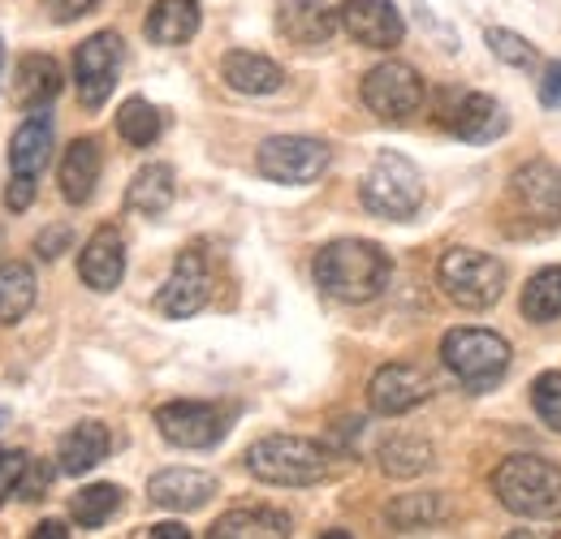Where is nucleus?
Instances as JSON below:
<instances>
[{
	"label": "nucleus",
	"mask_w": 561,
	"mask_h": 539,
	"mask_svg": "<svg viewBox=\"0 0 561 539\" xmlns=\"http://www.w3.org/2000/svg\"><path fill=\"white\" fill-rule=\"evenodd\" d=\"M311 272H316V285L329 298H337V302H371V298L385 294L393 264L376 242L342 238V242H329L316 255Z\"/></svg>",
	"instance_id": "nucleus-1"
},
{
	"label": "nucleus",
	"mask_w": 561,
	"mask_h": 539,
	"mask_svg": "<svg viewBox=\"0 0 561 539\" xmlns=\"http://www.w3.org/2000/svg\"><path fill=\"white\" fill-rule=\"evenodd\" d=\"M492 492L518 518H536V523L561 518V467L545 458H531V454L505 458L492 471Z\"/></svg>",
	"instance_id": "nucleus-2"
},
{
	"label": "nucleus",
	"mask_w": 561,
	"mask_h": 539,
	"mask_svg": "<svg viewBox=\"0 0 561 539\" xmlns=\"http://www.w3.org/2000/svg\"><path fill=\"white\" fill-rule=\"evenodd\" d=\"M247 471L273 488H311L333 474V454L302 436H264L247 449Z\"/></svg>",
	"instance_id": "nucleus-3"
},
{
	"label": "nucleus",
	"mask_w": 561,
	"mask_h": 539,
	"mask_svg": "<svg viewBox=\"0 0 561 539\" xmlns=\"http://www.w3.org/2000/svg\"><path fill=\"white\" fill-rule=\"evenodd\" d=\"M436 280L445 289L449 302H458L462 311H489L492 302L505 294V264L496 255L471 251V246H454L440 255Z\"/></svg>",
	"instance_id": "nucleus-4"
},
{
	"label": "nucleus",
	"mask_w": 561,
	"mask_h": 539,
	"mask_svg": "<svg viewBox=\"0 0 561 539\" xmlns=\"http://www.w3.org/2000/svg\"><path fill=\"white\" fill-rule=\"evenodd\" d=\"M440 363L467 389H492L510 371V341L492 329H449L440 341Z\"/></svg>",
	"instance_id": "nucleus-5"
},
{
	"label": "nucleus",
	"mask_w": 561,
	"mask_h": 539,
	"mask_svg": "<svg viewBox=\"0 0 561 539\" xmlns=\"http://www.w3.org/2000/svg\"><path fill=\"white\" fill-rule=\"evenodd\" d=\"M363 203H367V211H376L385 220H411L423 203L420 169L398 151L376 156V164L363 177Z\"/></svg>",
	"instance_id": "nucleus-6"
},
{
	"label": "nucleus",
	"mask_w": 561,
	"mask_h": 539,
	"mask_svg": "<svg viewBox=\"0 0 561 539\" xmlns=\"http://www.w3.org/2000/svg\"><path fill=\"white\" fill-rule=\"evenodd\" d=\"M363 104L380 117V122H411L423 104L420 73L402 61H385V66L367 69L363 78Z\"/></svg>",
	"instance_id": "nucleus-7"
},
{
	"label": "nucleus",
	"mask_w": 561,
	"mask_h": 539,
	"mask_svg": "<svg viewBox=\"0 0 561 539\" xmlns=\"http://www.w3.org/2000/svg\"><path fill=\"white\" fill-rule=\"evenodd\" d=\"M260 173L280 186H307L329 169V147L307 135H277L260 147Z\"/></svg>",
	"instance_id": "nucleus-8"
},
{
	"label": "nucleus",
	"mask_w": 561,
	"mask_h": 539,
	"mask_svg": "<svg viewBox=\"0 0 561 539\" xmlns=\"http://www.w3.org/2000/svg\"><path fill=\"white\" fill-rule=\"evenodd\" d=\"M122 57L126 53H122V35L117 31H100V35L78 44V53H73V82H78L82 108H100L113 95Z\"/></svg>",
	"instance_id": "nucleus-9"
},
{
	"label": "nucleus",
	"mask_w": 561,
	"mask_h": 539,
	"mask_svg": "<svg viewBox=\"0 0 561 539\" xmlns=\"http://www.w3.org/2000/svg\"><path fill=\"white\" fill-rule=\"evenodd\" d=\"M156 427L169 445L182 449H211L220 445V436L229 432L225 410L211 402H169L156 410Z\"/></svg>",
	"instance_id": "nucleus-10"
},
{
	"label": "nucleus",
	"mask_w": 561,
	"mask_h": 539,
	"mask_svg": "<svg viewBox=\"0 0 561 539\" xmlns=\"http://www.w3.org/2000/svg\"><path fill=\"white\" fill-rule=\"evenodd\" d=\"M208 294L211 272L204 251H182L173 272H169V280H164V289L156 294V311H164L169 320H186V316H195L208 302Z\"/></svg>",
	"instance_id": "nucleus-11"
},
{
	"label": "nucleus",
	"mask_w": 561,
	"mask_h": 539,
	"mask_svg": "<svg viewBox=\"0 0 561 539\" xmlns=\"http://www.w3.org/2000/svg\"><path fill=\"white\" fill-rule=\"evenodd\" d=\"M337 22L351 39L367 44V48H398L407 35V22L393 0H346L337 9Z\"/></svg>",
	"instance_id": "nucleus-12"
},
{
	"label": "nucleus",
	"mask_w": 561,
	"mask_h": 539,
	"mask_svg": "<svg viewBox=\"0 0 561 539\" xmlns=\"http://www.w3.org/2000/svg\"><path fill=\"white\" fill-rule=\"evenodd\" d=\"M427 398H432V380L411 363H385L367 385V402L376 414H407Z\"/></svg>",
	"instance_id": "nucleus-13"
},
{
	"label": "nucleus",
	"mask_w": 561,
	"mask_h": 539,
	"mask_svg": "<svg viewBox=\"0 0 561 539\" xmlns=\"http://www.w3.org/2000/svg\"><path fill=\"white\" fill-rule=\"evenodd\" d=\"M78 276L95 294H113L122 285V276H126V242H122L117 225H100L87 238L82 260H78Z\"/></svg>",
	"instance_id": "nucleus-14"
},
{
	"label": "nucleus",
	"mask_w": 561,
	"mask_h": 539,
	"mask_svg": "<svg viewBox=\"0 0 561 539\" xmlns=\"http://www.w3.org/2000/svg\"><path fill=\"white\" fill-rule=\"evenodd\" d=\"M514 199L527 207V216L553 225L561 220V169L549 160H527L514 173Z\"/></svg>",
	"instance_id": "nucleus-15"
},
{
	"label": "nucleus",
	"mask_w": 561,
	"mask_h": 539,
	"mask_svg": "<svg viewBox=\"0 0 561 539\" xmlns=\"http://www.w3.org/2000/svg\"><path fill=\"white\" fill-rule=\"evenodd\" d=\"M147 496L160 509H182L186 514V509H199L216 496V479L208 471H195V467H169V471L151 474Z\"/></svg>",
	"instance_id": "nucleus-16"
},
{
	"label": "nucleus",
	"mask_w": 561,
	"mask_h": 539,
	"mask_svg": "<svg viewBox=\"0 0 561 539\" xmlns=\"http://www.w3.org/2000/svg\"><path fill=\"white\" fill-rule=\"evenodd\" d=\"M53 160V117L39 108L31 113L9 142V164H13V177H39Z\"/></svg>",
	"instance_id": "nucleus-17"
},
{
	"label": "nucleus",
	"mask_w": 561,
	"mask_h": 539,
	"mask_svg": "<svg viewBox=\"0 0 561 539\" xmlns=\"http://www.w3.org/2000/svg\"><path fill=\"white\" fill-rule=\"evenodd\" d=\"M277 26L285 39H294V44H324V39H333V31L342 26L337 22V13L324 4V0H280L277 9Z\"/></svg>",
	"instance_id": "nucleus-18"
},
{
	"label": "nucleus",
	"mask_w": 561,
	"mask_h": 539,
	"mask_svg": "<svg viewBox=\"0 0 561 539\" xmlns=\"http://www.w3.org/2000/svg\"><path fill=\"white\" fill-rule=\"evenodd\" d=\"M445 126L462 142H489V138L505 135V113L492 95H458V104L445 113Z\"/></svg>",
	"instance_id": "nucleus-19"
},
{
	"label": "nucleus",
	"mask_w": 561,
	"mask_h": 539,
	"mask_svg": "<svg viewBox=\"0 0 561 539\" xmlns=\"http://www.w3.org/2000/svg\"><path fill=\"white\" fill-rule=\"evenodd\" d=\"M100 169H104V151L95 138H73L66 160H61V195L66 203L82 207V203L95 195V182H100Z\"/></svg>",
	"instance_id": "nucleus-20"
},
{
	"label": "nucleus",
	"mask_w": 561,
	"mask_h": 539,
	"mask_svg": "<svg viewBox=\"0 0 561 539\" xmlns=\"http://www.w3.org/2000/svg\"><path fill=\"white\" fill-rule=\"evenodd\" d=\"M57 91H61V66H57L53 57H44V53H26V57L18 61L13 95H18L22 108L39 113V108H48V104L57 100Z\"/></svg>",
	"instance_id": "nucleus-21"
},
{
	"label": "nucleus",
	"mask_w": 561,
	"mask_h": 539,
	"mask_svg": "<svg viewBox=\"0 0 561 539\" xmlns=\"http://www.w3.org/2000/svg\"><path fill=\"white\" fill-rule=\"evenodd\" d=\"M208 539H289V518L268 505H247L229 509L211 523Z\"/></svg>",
	"instance_id": "nucleus-22"
},
{
	"label": "nucleus",
	"mask_w": 561,
	"mask_h": 539,
	"mask_svg": "<svg viewBox=\"0 0 561 539\" xmlns=\"http://www.w3.org/2000/svg\"><path fill=\"white\" fill-rule=\"evenodd\" d=\"M108 458V427L95 418H82L78 427H70L57 445V462L66 474H87L95 471Z\"/></svg>",
	"instance_id": "nucleus-23"
},
{
	"label": "nucleus",
	"mask_w": 561,
	"mask_h": 539,
	"mask_svg": "<svg viewBox=\"0 0 561 539\" xmlns=\"http://www.w3.org/2000/svg\"><path fill=\"white\" fill-rule=\"evenodd\" d=\"M199 4L195 0H156L151 13H147V39L151 44H164V48H178V44H191L195 31H199Z\"/></svg>",
	"instance_id": "nucleus-24"
},
{
	"label": "nucleus",
	"mask_w": 561,
	"mask_h": 539,
	"mask_svg": "<svg viewBox=\"0 0 561 539\" xmlns=\"http://www.w3.org/2000/svg\"><path fill=\"white\" fill-rule=\"evenodd\" d=\"M220 78L233 91H242V95H273L280 82H285L280 66L273 57H264V53H225Z\"/></svg>",
	"instance_id": "nucleus-25"
},
{
	"label": "nucleus",
	"mask_w": 561,
	"mask_h": 539,
	"mask_svg": "<svg viewBox=\"0 0 561 539\" xmlns=\"http://www.w3.org/2000/svg\"><path fill=\"white\" fill-rule=\"evenodd\" d=\"M376 462H380V471L389 474V479H415V474L432 467V445L423 436H415V432H398V436H389L380 445Z\"/></svg>",
	"instance_id": "nucleus-26"
},
{
	"label": "nucleus",
	"mask_w": 561,
	"mask_h": 539,
	"mask_svg": "<svg viewBox=\"0 0 561 539\" xmlns=\"http://www.w3.org/2000/svg\"><path fill=\"white\" fill-rule=\"evenodd\" d=\"M173 169L169 164H147L135 173V182H130V191H126V207L130 211H139V216H160V211H169V203H173Z\"/></svg>",
	"instance_id": "nucleus-27"
},
{
	"label": "nucleus",
	"mask_w": 561,
	"mask_h": 539,
	"mask_svg": "<svg viewBox=\"0 0 561 539\" xmlns=\"http://www.w3.org/2000/svg\"><path fill=\"white\" fill-rule=\"evenodd\" d=\"M445 509H449V505H445L436 492H407V496L389 501L385 518H389L398 531H427V527H436V523L445 518Z\"/></svg>",
	"instance_id": "nucleus-28"
},
{
	"label": "nucleus",
	"mask_w": 561,
	"mask_h": 539,
	"mask_svg": "<svg viewBox=\"0 0 561 539\" xmlns=\"http://www.w3.org/2000/svg\"><path fill=\"white\" fill-rule=\"evenodd\" d=\"M35 307V272L26 264H0V324L26 320Z\"/></svg>",
	"instance_id": "nucleus-29"
},
{
	"label": "nucleus",
	"mask_w": 561,
	"mask_h": 539,
	"mask_svg": "<svg viewBox=\"0 0 561 539\" xmlns=\"http://www.w3.org/2000/svg\"><path fill=\"white\" fill-rule=\"evenodd\" d=\"M117 509H122V488H117V483H91V488L73 492V501H70V518L78 527H87V531L104 527Z\"/></svg>",
	"instance_id": "nucleus-30"
},
{
	"label": "nucleus",
	"mask_w": 561,
	"mask_h": 539,
	"mask_svg": "<svg viewBox=\"0 0 561 539\" xmlns=\"http://www.w3.org/2000/svg\"><path fill=\"white\" fill-rule=\"evenodd\" d=\"M523 316L531 324H549L561 316V268H540L523 285Z\"/></svg>",
	"instance_id": "nucleus-31"
},
{
	"label": "nucleus",
	"mask_w": 561,
	"mask_h": 539,
	"mask_svg": "<svg viewBox=\"0 0 561 539\" xmlns=\"http://www.w3.org/2000/svg\"><path fill=\"white\" fill-rule=\"evenodd\" d=\"M160 130H164V122H160V113H156L142 95L126 100V104L117 108V135L126 138L130 147H151V142L160 138Z\"/></svg>",
	"instance_id": "nucleus-32"
},
{
	"label": "nucleus",
	"mask_w": 561,
	"mask_h": 539,
	"mask_svg": "<svg viewBox=\"0 0 561 539\" xmlns=\"http://www.w3.org/2000/svg\"><path fill=\"white\" fill-rule=\"evenodd\" d=\"M489 48L496 61H505V66H514V69H545V57H540L523 35H514V31H505V26H492Z\"/></svg>",
	"instance_id": "nucleus-33"
},
{
	"label": "nucleus",
	"mask_w": 561,
	"mask_h": 539,
	"mask_svg": "<svg viewBox=\"0 0 561 539\" xmlns=\"http://www.w3.org/2000/svg\"><path fill=\"white\" fill-rule=\"evenodd\" d=\"M531 405H536V414L545 418V427L561 432V371L536 376V385H531Z\"/></svg>",
	"instance_id": "nucleus-34"
},
{
	"label": "nucleus",
	"mask_w": 561,
	"mask_h": 539,
	"mask_svg": "<svg viewBox=\"0 0 561 539\" xmlns=\"http://www.w3.org/2000/svg\"><path fill=\"white\" fill-rule=\"evenodd\" d=\"M26 454L22 449H0V505L18 492V483H22V474H26Z\"/></svg>",
	"instance_id": "nucleus-35"
},
{
	"label": "nucleus",
	"mask_w": 561,
	"mask_h": 539,
	"mask_svg": "<svg viewBox=\"0 0 561 539\" xmlns=\"http://www.w3.org/2000/svg\"><path fill=\"white\" fill-rule=\"evenodd\" d=\"M44 4H48V18L66 26V22H78L82 13H91L100 0H44Z\"/></svg>",
	"instance_id": "nucleus-36"
},
{
	"label": "nucleus",
	"mask_w": 561,
	"mask_h": 539,
	"mask_svg": "<svg viewBox=\"0 0 561 539\" xmlns=\"http://www.w3.org/2000/svg\"><path fill=\"white\" fill-rule=\"evenodd\" d=\"M70 238H73V233L66 229V225H57V229H44V233L35 238V251H39L44 260H57V255L70 246Z\"/></svg>",
	"instance_id": "nucleus-37"
},
{
	"label": "nucleus",
	"mask_w": 561,
	"mask_h": 539,
	"mask_svg": "<svg viewBox=\"0 0 561 539\" xmlns=\"http://www.w3.org/2000/svg\"><path fill=\"white\" fill-rule=\"evenodd\" d=\"M540 100L545 108H561V61H549L540 69Z\"/></svg>",
	"instance_id": "nucleus-38"
},
{
	"label": "nucleus",
	"mask_w": 561,
	"mask_h": 539,
	"mask_svg": "<svg viewBox=\"0 0 561 539\" xmlns=\"http://www.w3.org/2000/svg\"><path fill=\"white\" fill-rule=\"evenodd\" d=\"M31 199H35V177H13V182H9V191H4L9 211H26Z\"/></svg>",
	"instance_id": "nucleus-39"
},
{
	"label": "nucleus",
	"mask_w": 561,
	"mask_h": 539,
	"mask_svg": "<svg viewBox=\"0 0 561 539\" xmlns=\"http://www.w3.org/2000/svg\"><path fill=\"white\" fill-rule=\"evenodd\" d=\"M44 483H48V471L26 462V474H22V483H18V488H22V501H39V496H44Z\"/></svg>",
	"instance_id": "nucleus-40"
},
{
	"label": "nucleus",
	"mask_w": 561,
	"mask_h": 539,
	"mask_svg": "<svg viewBox=\"0 0 561 539\" xmlns=\"http://www.w3.org/2000/svg\"><path fill=\"white\" fill-rule=\"evenodd\" d=\"M31 539H70V527L57 523V518H48V523H39V527L31 531Z\"/></svg>",
	"instance_id": "nucleus-41"
},
{
	"label": "nucleus",
	"mask_w": 561,
	"mask_h": 539,
	"mask_svg": "<svg viewBox=\"0 0 561 539\" xmlns=\"http://www.w3.org/2000/svg\"><path fill=\"white\" fill-rule=\"evenodd\" d=\"M147 539H191V531H186L182 523H160Z\"/></svg>",
	"instance_id": "nucleus-42"
},
{
	"label": "nucleus",
	"mask_w": 561,
	"mask_h": 539,
	"mask_svg": "<svg viewBox=\"0 0 561 539\" xmlns=\"http://www.w3.org/2000/svg\"><path fill=\"white\" fill-rule=\"evenodd\" d=\"M505 539H553L549 527H523V531H510Z\"/></svg>",
	"instance_id": "nucleus-43"
},
{
	"label": "nucleus",
	"mask_w": 561,
	"mask_h": 539,
	"mask_svg": "<svg viewBox=\"0 0 561 539\" xmlns=\"http://www.w3.org/2000/svg\"><path fill=\"white\" fill-rule=\"evenodd\" d=\"M320 539H351V536H346V531H324Z\"/></svg>",
	"instance_id": "nucleus-44"
},
{
	"label": "nucleus",
	"mask_w": 561,
	"mask_h": 539,
	"mask_svg": "<svg viewBox=\"0 0 561 539\" xmlns=\"http://www.w3.org/2000/svg\"><path fill=\"white\" fill-rule=\"evenodd\" d=\"M0 423H4V410H0Z\"/></svg>",
	"instance_id": "nucleus-45"
}]
</instances>
